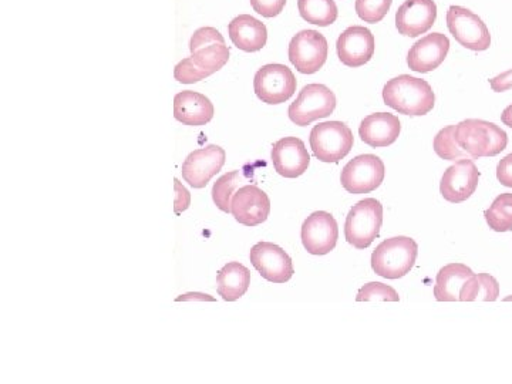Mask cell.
I'll list each match as a JSON object with an SVG mask.
<instances>
[{"mask_svg": "<svg viewBox=\"0 0 512 384\" xmlns=\"http://www.w3.org/2000/svg\"><path fill=\"white\" fill-rule=\"evenodd\" d=\"M336 109V96L325 84H308L289 107V119L296 126H309L313 121L326 119Z\"/></svg>", "mask_w": 512, "mask_h": 384, "instance_id": "obj_7", "label": "cell"}, {"mask_svg": "<svg viewBox=\"0 0 512 384\" xmlns=\"http://www.w3.org/2000/svg\"><path fill=\"white\" fill-rule=\"evenodd\" d=\"M191 62L205 79L221 70L229 60V49L224 36L214 28H201L190 42Z\"/></svg>", "mask_w": 512, "mask_h": 384, "instance_id": "obj_6", "label": "cell"}, {"mask_svg": "<svg viewBox=\"0 0 512 384\" xmlns=\"http://www.w3.org/2000/svg\"><path fill=\"white\" fill-rule=\"evenodd\" d=\"M251 5L264 18H275L284 10L286 0H251Z\"/></svg>", "mask_w": 512, "mask_h": 384, "instance_id": "obj_33", "label": "cell"}, {"mask_svg": "<svg viewBox=\"0 0 512 384\" xmlns=\"http://www.w3.org/2000/svg\"><path fill=\"white\" fill-rule=\"evenodd\" d=\"M302 19L312 25L326 28L338 19V6L335 0H298Z\"/></svg>", "mask_w": 512, "mask_h": 384, "instance_id": "obj_27", "label": "cell"}, {"mask_svg": "<svg viewBox=\"0 0 512 384\" xmlns=\"http://www.w3.org/2000/svg\"><path fill=\"white\" fill-rule=\"evenodd\" d=\"M251 285V271L239 262H229L217 275L218 295L225 302H235L247 293Z\"/></svg>", "mask_w": 512, "mask_h": 384, "instance_id": "obj_24", "label": "cell"}, {"mask_svg": "<svg viewBox=\"0 0 512 384\" xmlns=\"http://www.w3.org/2000/svg\"><path fill=\"white\" fill-rule=\"evenodd\" d=\"M402 131L399 117L390 113L370 114L359 127L363 143L373 148L392 146Z\"/></svg>", "mask_w": 512, "mask_h": 384, "instance_id": "obj_21", "label": "cell"}, {"mask_svg": "<svg viewBox=\"0 0 512 384\" xmlns=\"http://www.w3.org/2000/svg\"><path fill=\"white\" fill-rule=\"evenodd\" d=\"M225 158H227V154H225L224 148L215 146V144L192 151L181 168L184 180L192 188L207 187L211 178L220 173L224 167Z\"/></svg>", "mask_w": 512, "mask_h": 384, "instance_id": "obj_14", "label": "cell"}, {"mask_svg": "<svg viewBox=\"0 0 512 384\" xmlns=\"http://www.w3.org/2000/svg\"><path fill=\"white\" fill-rule=\"evenodd\" d=\"M174 117L185 126H205L214 119V106L204 94L185 90L174 97Z\"/></svg>", "mask_w": 512, "mask_h": 384, "instance_id": "obj_22", "label": "cell"}, {"mask_svg": "<svg viewBox=\"0 0 512 384\" xmlns=\"http://www.w3.org/2000/svg\"><path fill=\"white\" fill-rule=\"evenodd\" d=\"M271 200L256 185H244L235 192L231 201V214L245 227H256L268 220Z\"/></svg>", "mask_w": 512, "mask_h": 384, "instance_id": "obj_16", "label": "cell"}, {"mask_svg": "<svg viewBox=\"0 0 512 384\" xmlns=\"http://www.w3.org/2000/svg\"><path fill=\"white\" fill-rule=\"evenodd\" d=\"M497 178L501 185L512 188V153L498 163Z\"/></svg>", "mask_w": 512, "mask_h": 384, "instance_id": "obj_35", "label": "cell"}, {"mask_svg": "<svg viewBox=\"0 0 512 384\" xmlns=\"http://www.w3.org/2000/svg\"><path fill=\"white\" fill-rule=\"evenodd\" d=\"M383 224V205L375 198L357 202L350 210L345 224V237L357 249H366L380 235Z\"/></svg>", "mask_w": 512, "mask_h": 384, "instance_id": "obj_4", "label": "cell"}, {"mask_svg": "<svg viewBox=\"0 0 512 384\" xmlns=\"http://www.w3.org/2000/svg\"><path fill=\"white\" fill-rule=\"evenodd\" d=\"M480 175L477 165L470 158L457 161L456 164L447 168L441 178V195L451 204L467 201L476 192Z\"/></svg>", "mask_w": 512, "mask_h": 384, "instance_id": "obj_15", "label": "cell"}, {"mask_svg": "<svg viewBox=\"0 0 512 384\" xmlns=\"http://www.w3.org/2000/svg\"><path fill=\"white\" fill-rule=\"evenodd\" d=\"M456 140L471 158L495 157L507 148V133L485 120H464L456 126Z\"/></svg>", "mask_w": 512, "mask_h": 384, "instance_id": "obj_2", "label": "cell"}, {"mask_svg": "<svg viewBox=\"0 0 512 384\" xmlns=\"http://www.w3.org/2000/svg\"><path fill=\"white\" fill-rule=\"evenodd\" d=\"M289 60L299 73L319 72L328 60V40L316 30H303L291 40Z\"/></svg>", "mask_w": 512, "mask_h": 384, "instance_id": "obj_11", "label": "cell"}, {"mask_svg": "<svg viewBox=\"0 0 512 384\" xmlns=\"http://www.w3.org/2000/svg\"><path fill=\"white\" fill-rule=\"evenodd\" d=\"M252 265L266 281L285 284L295 274L291 256L272 242H259L251 249Z\"/></svg>", "mask_w": 512, "mask_h": 384, "instance_id": "obj_12", "label": "cell"}, {"mask_svg": "<svg viewBox=\"0 0 512 384\" xmlns=\"http://www.w3.org/2000/svg\"><path fill=\"white\" fill-rule=\"evenodd\" d=\"M247 178L244 171H231V173L222 175L220 180L214 184L212 188V200L215 205L225 214L231 212V201L234 197L235 190L239 187V184Z\"/></svg>", "mask_w": 512, "mask_h": 384, "instance_id": "obj_28", "label": "cell"}, {"mask_svg": "<svg viewBox=\"0 0 512 384\" xmlns=\"http://www.w3.org/2000/svg\"><path fill=\"white\" fill-rule=\"evenodd\" d=\"M450 50V40L443 33H433L414 43L407 55V64L417 73L436 70L446 60Z\"/></svg>", "mask_w": 512, "mask_h": 384, "instance_id": "obj_20", "label": "cell"}, {"mask_svg": "<svg viewBox=\"0 0 512 384\" xmlns=\"http://www.w3.org/2000/svg\"><path fill=\"white\" fill-rule=\"evenodd\" d=\"M383 100L386 106L406 116H426L436 104L430 84L409 74L389 80L383 89Z\"/></svg>", "mask_w": 512, "mask_h": 384, "instance_id": "obj_1", "label": "cell"}, {"mask_svg": "<svg viewBox=\"0 0 512 384\" xmlns=\"http://www.w3.org/2000/svg\"><path fill=\"white\" fill-rule=\"evenodd\" d=\"M474 272L464 264H450L440 269L434 285V296L439 302L460 301V291Z\"/></svg>", "mask_w": 512, "mask_h": 384, "instance_id": "obj_25", "label": "cell"}, {"mask_svg": "<svg viewBox=\"0 0 512 384\" xmlns=\"http://www.w3.org/2000/svg\"><path fill=\"white\" fill-rule=\"evenodd\" d=\"M399 293L394 291L392 286L370 282L359 289L356 302H399Z\"/></svg>", "mask_w": 512, "mask_h": 384, "instance_id": "obj_31", "label": "cell"}, {"mask_svg": "<svg viewBox=\"0 0 512 384\" xmlns=\"http://www.w3.org/2000/svg\"><path fill=\"white\" fill-rule=\"evenodd\" d=\"M194 296H200L198 299H201V301H214V298H211L210 295H204V293H187V295L180 296V298L175 299V301H191V299H194Z\"/></svg>", "mask_w": 512, "mask_h": 384, "instance_id": "obj_37", "label": "cell"}, {"mask_svg": "<svg viewBox=\"0 0 512 384\" xmlns=\"http://www.w3.org/2000/svg\"><path fill=\"white\" fill-rule=\"evenodd\" d=\"M434 151L443 160L454 161L467 156L466 151L461 150L456 140V126L443 128L434 138Z\"/></svg>", "mask_w": 512, "mask_h": 384, "instance_id": "obj_30", "label": "cell"}, {"mask_svg": "<svg viewBox=\"0 0 512 384\" xmlns=\"http://www.w3.org/2000/svg\"><path fill=\"white\" fill-rule=\"evenodd\" d=\"M500 296V284L494 276L480 274L471 276L460 291L461 302H495Z\"/></svg>", "mask_w": 512, "mask_h": 384, "instance_id": "obj_26", "label": "cell"}, {"mask_svg": "<svg viewBox=\"0 0 512 384\" xmlns=\"http://www.w3.org/2000/svg\"><path fill=\"white\" fill-rule=\"evenodd\" d=\"M336 50L345 66H365L375 55V36L363 26H352L339 36Z\"/></svg>", "mask_w": 512, "mask_h": 384, "instance_id": "obj_19", "label": "cell"}, {"mask_svg": "<svg viewBox=\"0 0 512 384\" xmlns=\"http://www.w3.org/2000/svg\"><path fill=\"white\" fill-rule=\"evenodd\" d=\"M228 32L234 46L247 53L264 49L268 40V30L264 23L249 15H241L232 20Z\"/></svg>", "mask_w": 512, "mask_h": 384, "instance_id": "obj_23", "label": "cell"}, {"mask_svg": "<svg viewBox=\"0 0 512 384\" xmlns=\"http://www.w3.org/2000/svg\"><path fill=\"white\" fill-rule=\"evenodd\" d=\"M393 0H356V12L366 23L382 22Z\"/></svg>", "mask_w": 512, "mask_h": 384, "instance_id": "obj_32", "label": "cell"}, {"mask_svg": "<svg viewBox=\"0 0 512 384\" xmlns=\"http://www.w3.org/2000/svg\"><path fill=\"white\" fill-rule=\"evenodd\" d=\"M175 201H174V211L175 214H181L185 210H188L191 204V195L190 192L187 191V188L183 187V184L175 178Z\"/></svg>", "mask_w": 512, "mask_h": 384, "instance_id": "obj_34", "label": "cell"}, {"mask_svg": "<svg viewBox=\"0 0 512 384\" xmlns=\"http://www.w3.org/2000/svg\"><path fill=\"white\" fill-rule=\"evenodd\" d=\"M339 227L329 212L316 211L302 225V244L312 255H326L336 248Z\"/></svg>", "mask_w": 512, "mask_h": 384, "instance_id": "obj_13", "label": "cell"}, {"mask_svg": "<svg viewBox=\"0 0 512 384\" xmlns=\"http://www.w3.org/2000/svg\"><path fill=\"white\" fill-rule=\"evenodd\" d=\"M485 221L495 232L512 231V194H501L484 212Z\"/></svg>", "mask_w": 512, "mask_h": 384, "instance_id": "obj_29", "label": "cell"}, {"mask_svg": "<svg viewBox=\"0 0 512 384\" xmlns=\"http://www.w3.org/2000/svg\"><path fill=\"white\" fill-rule=\"evenodd\" d=\"M501 121H503L505 126L512 128V104L503 111V114H501Z\"/></svg>", "mask_w": 512, "mask_h": 384, "instance_id": "obj_38", "label": "cell"}, {"mask_svg": "<svg viewBox=\"0 0 512 384\" xmlns=\"http://www.w3.org/2000/svg\"><path fill=\"white\" fill-rule=\"evenodd\" d=\"M309 143L319 161L336 164L352 151L355 138L345 123L325 121L313 127Z\"/></svg>", "mask_w": 512, "mask_h": 384, "instance_id": "obj_5", "label": "cell"}, {"mask_svg": "<svg viewBox=\"0 0 512 384\" xmlns=\"http://www.w3.org/2000/svg\"><path fill=\"white\" fill-rule=\"evenodd\" d=\"M490 86L495 93L508 92V90L512 89V69L498 74L497 77L491 79Z\"/></svg>", "mask_w": 512, "mask_h": 384, "instance_id": "obj_36", "label": "cell"}, {"mask_svg": "<svg viewBox=\"0 0 512 384\" xmlns=\"http://www.w3.org/2000/svg\"><path fill=\"white\" fill-rule=\"evenodd\" d=\"M275 171L285 178H298L308 170L311 156L301 138L285 137L272 147Z\"/></svg>", "mask_w": 512, "mask_h": 384, "instance_id": "obj_18", "label": "cell"}, {"mask_svg": "<svg viewBox=\"0 0 512 384\" xmlns=\"http://www.w3.org/2000/svg\"><path fill=\"white\" fill-rule=\"evenodd\" d=\"M419 255V245L412 238L386 239L372 255V268L376 275L386 279L403 278L412 271Z\"/></svg>", "mask_w": 512, "mask_h": 384, "instance_id": "obj_3", "label": "cell"}, {"mask_svg": "<svg viewBox=\"0 0 512 384\" xmlns=\"http://www.w3.org/2000/svg\"><path fill=\"white\" fill-rule=\"evenodd\" d=\"M384 163L373 154H363L350 160L343 168L340 181L350 194H369L377 190L384 180Z\"/></svg>", "mask_w": 512, "mask_h": 384, "instance_id": "obj_9", "label": "cell"}, {"mask_svg": "<svg viewBox=\"0 0 512 384\" xmlns=\"http://www.w3.org/2000/svg\"><path fill=\"white\" fill-rule=\"evenodd\" d=\"M437 19L434 0H406L396 13V28L400 35L417 37L433 28Z\"/></svg>", "mask_w": 512, "mask_h": 384, "instance_id": "obj_17", "label": "cell"}, {"mask_svg": "<svg viewBox=\"0 0 512 384\" xmlns=\"http://www.w3.org/2000/svg\"><path fill=\"white\" fill-rule=\"evenodd\" d=\"M447 28L454 39L466 49L474 52L490 49V30L471 10L461 6H451L447 12Z\"/></svg>", "mask_w": 512, "mask_h": 384, "instance_id": "obj_8", "label": "cell"}, {"mask_svg": "<svg viewBox=\"0 0 512 384\" xmlns=\"http://www.w3.org/2000/svg\"><path fill=\"white\" fill-rule=\"evenodd\" d=\"M254 90L266 104H282L296 92V77L284 64H266L255 74Z\"/></svg>", "mask_w": 512, "mask_h": 384, "instance_id": "obj_10", "label": "cell"}]
</instances>
